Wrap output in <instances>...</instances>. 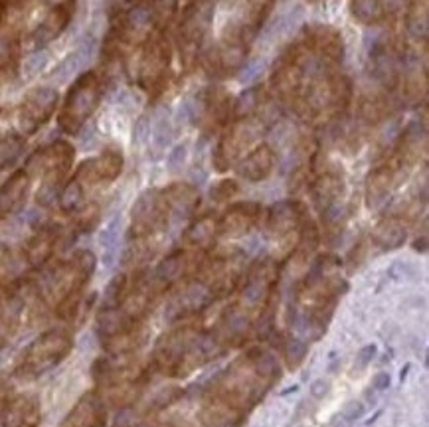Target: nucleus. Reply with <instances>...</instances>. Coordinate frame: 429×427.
<instances>
[{"label": "nucleus", "mask_w": 429, "mask_h": 427, "mask_svg": "<svg viewBox=\"0 0 429 427\" xmlns=\"http://www.w3.org/2000/svg\"><path fill=\"white\" fill-rule=\"evenodd\" d=\"M125 293H127V277L121 273L115 275L109 285L105 287L103 293V299H101V311H109V309H119L121 303L125 299Z\"/></svg>", "instance_id": "nucleus-32"}, {"label": "nucleus", "mask_w": 429, "mask_h": 427, "mask_svg": "<svg viewBox=\"0 0 429 427\" xmlns=\"http://www.w3.org/2000/svg\"><path fill=\"white\" fill-rule=\"evenodd\" d=\"M98 259L89 250H79L71 259L52 269L44 283L46 299L56 305V315L61 320L74 319L81 305V293L95 271Z\"/></svg>", "instance_id": "nucleus-1"}, {"label": "nucleus", "mask_w": 429, "mask_h": 427, "mask_svg": "<svg viewBox=\"0 0 429 427\" xmlns=\"http://www.w3.org/2000/svg\"><path fill=\"white\" fill-rule=\"evenodd\" d=\"M237 182L235 180H230V178H224L220 182H216L212 188H210V198L214 202H228L230 198H234L237 194Z\"/></svg>", "instance_id": "nucleus-38"}, {"label": "nucleus", "mask_w": 429, "mask_h": 427, "mask_svg": "<svg viewBox=\"0 0 429 427\" xmlns=\"http://www.w3.org/2000/svg\"><path fill=\"white\" fill-rule=\"evenodd\" d=\"M83 194H86V186L79 182L78 178L74 176L68 185L61 188L59 192V208L64 212H76L83 204Z\"/></svg>", "instance_id": "nucleus-31"}, {"label": "nucleus", "mask_w": 429, "mask_h": 427, "mask_svg": "<svg viewBox=\"0 0 429 427\" xmlns=\"http://www.w3.org/2000/svg\"><path fill=\"white\" fill-rule=\"evenodd\" d=\"M40 404L34 396H12L0 404V427H36Z\"/></svg>", "instance_id": "nucleus-14"}, {"label": "nucleus", "mask_w": 429, "mask_h": 427, "mask_svg": "<svg viewBox=\"0 0 429 427\" xmlns=\"http://www.w3.org/2000/svg\"><path fill=\"white\" fill-rule=\"evenodd\" d=\"M376 352H378V346H376V344H366L364 349L358 350V354H356V364H358V368L368 366L372 358L376 356Z\"/></svg>", "instance_id": "nucleus-42"}, {"label": "nucleus", "mask_w": 429, "mask_h": 427, "mask_svg": "<svg viewBox=\"0 0 429 427\" xmlns=\"http://www.w3.org/2000/svg\"><path fill=\"white\" fill-rule=\"evenodd\" d=\"M121 170H123V153L115 146H109L98 158H89L79 166L76 178L83 186L113 182L121 175Z\"/></svg>", "instance_id": "nucleus-11"}, {"label": "nucleus", "mask_w": 429, "mask_h": 427, "mask_svg": "<svg viewBox=\"0 0 429 427\" xmlns=\"http://www.w3.org/2000/svg\"><path fill=\"white\" fill-rule=\"evenodd\" d=\"M212 301H214V295L208 291L204 283H190L172 299L168 311H166V317H168V320H180L186 319V317H192L196 312L204 311Z\"/></svg>", "instance_id": "nucleus-15"}, {"label": "nucleus", "mask_w": 429, "mask_h": 427, "mask_svg": "<svg viewBox=\"0 0 429 427\" xmlns=\"http://www.w3.org/2000/svg\"><path fill=\"white\" fill-rule=\"evenodd\" d=\"M220 235L218 230V220L214 216H204L196 220L184 233V243L188 247H194L200 252H206L214 245L216 238Z\"/></svg>", "instance_id": "nucleus-26"}, {"label": "nucleus", "mask_w": 429, "mask_h": 427, "mask_svg": "<svg viewBox=\"0 0 429 427\" xmlns=\"http://www.w3.org/2000/svg\"><path fill=\"white\" fill-rule=\"evenodd\" d=\"M58 105V91L52 88H38L30 91L18 111V123L24 135H34L46 125Z\"/></svg>", "instance_id": "nucleus-8"}, {"label": "nucleus", "mask_w": 429, "mask_h": 427, "mask_svg": "<svg viewBox=\"0 0 429 427\" xmlns=\"http://www.w3.org/2000/svg\"><path fill=\"white\" fill-rule=\"evenodd\" d=\"M172 141V123L166 115H163L156 121L155 135H153V151L155 156H160V153L165 151L166 145Z\"/></svg>", "instance_id": "nucleus-36"}, {"label": "nucleus", "mask_w": 429, "mask_h": 427, "mask_svg": "<svg viewBox=\"0 0 429 427\" xmlns=\"http://www.w3.org/2000/svg\"><path fill=\"white\" fill-rule=\"evenodd\" d=\"M4 16V8H2V0H0V20Z\"/></svg>", "instance_id": "nucleus-51"}, {"label": "nucleus", "mask_w": 429, "mask_h": 427, "mask_svg": "<svg viewBox=\"0 0 429 427\" xmlns=\"http://www.w3.org/2000/svg\"><path fill=\"white\" fill-rule=\"evenodd\" d=\"M59 240V228L56 226H46L38 232L34 233L30 238V242L26 243V250H24V259L34 265V267H40L44 263L48 262L52 257V253L56 250Z\"/></svg>", "instance_id": "nucleus-22"}, {"label": "nucleus", "mask_w": 429, "mask_h": 427, "mask_svg": "<svg viewBox=\"0 0 429 427\" xmlns=\"http://www.w3.org/2000/svg\"><path fill=\"white\" fill-rule=\"evenodd\" d=\"M305 206L295 200H283L279 204H274L267 214V232L274 238H285L305 222Z\"/></svg>", "instance_id": "nucleus-17"}, {"label": "nucleus", "mask_w": 429, "mask_h": 427, "mask_svg": "<svg viewBox=\"0 0 429 427\" xmlns=\"http://www.w3.org/2000/svg\"><path fill=\"white\" fill-rule=\"evenodd\" d=\"M261 71H264V62H257L254 66H249L247 71H244L242 79H244V81H249V79H254L255 76H261Z\"/></svg>", "instance_id": "nucleus-46"}, {"label": "nucleus", "mask_w": 429, "mask_h": 427, "mask_svg": "<svg viewBox=\"0 0 429 427\" xmlns=\"http://www.w3.org/2000/svg\"><path fill=\"white\" fill-rule=\"evenodd\" d=\"M148 133H151V123H148V117L143 115L141 119H139L137 123H135V141H145L146 136H148Z\"/></svg>", "instance_id": "nucleus-44"}, {"label": "nucleus", "mask_w": 429, "mask_h": 427, "mask_svg": "<svg viewBox=\"0 0 429 427\" xmlns=\"http://www.w3.org/2000/svg\"><path fill=\"white\" fill-rule=\"evenodd\" d=\"M170 218L163 190H146L139 196L131 210V235L135 240H146L165 230Z\"/></svg>", "instance_id": "nucleus-6"}, {"label": "nucleus", "mask_w": 429, "mask_h": 427, "mask_svg": "<svg viewBox=\"0 0 429 427\" xmlns=\"http://www.w3.org/2000/svg\"><path fill=\"white\" fill-rule=\"evenodd\" d=\"M93 49H95V40L91 38V36H88V38L79 44L78 48L69 54L68 58L59 62L58 66H56V69L52 71V79L58 81V83H61V81H66V79H69L71 76H76L79 69L83 68L89 59L93 58Z\"/></svg>", "instance_id": "nucleus-25"}, {"label": "nucleus", "mask_w": 429, "mask_h": 427, "mask_svg": "<svg viewBox=\"0 0 429 427\" xmlns=\"http://www.w3.org/2000/svg\"><path fill=\"white\" fill-rule=\"evenodd\" d=\"M380 416H382V409H378V411H376V416H374V418H370V419H368V421H366V426H372V423H374L376 419L380 418Z\"/></svg>", "instance_id": "nucleus-48"}, {"label": "nucleus", "mask_w": 429, "mask_h": 427, "mask_svg": "<svg viewBox=\"0 0 429 427\" xmlns=\"http://www.w3.org/2000/svg\"><path fill=\"white\" fill-rule=\"evenodd\" d=\"M264 105V89L261 88H249L245 89L244 93L237 98L235 105L232 107L234 115L237 119H245V117H252L255 111H259Z\"/></svg>", "instance_id": "nucleus-30"}, {"label": "nucleus", "mask_w": 429, "mask_h": 427, "mask_svg": "<svg viewBox=\"0 0 429 427\" xmlns=\"http://www.w3.org/2000/svg\"><path fill=\"white\" fill-rule=\"evenodd\" d=\"M408 372H410V364H408V366H406V368L401 370V374H400V380H401V382H404V380H406V376H408Z\"/></svg>", "instance_id": "nucleus-49"}, {"label": "nucleus", "mask_w": 429, "mask_h": 427, "mask_svg": "<svg viewBox=\"0 0 429 427\" xmlns=\"http://www.w3.org/2000/svg\"><path fill=\"white\" fill-rule=\"evenodd\" d=\"M429 0H411L408 14H406V26L408 32L416 40L428 42L429 32V14H428Z\"/></svg>", "instance_id": "nucleus-29"}, {"label": "nucleus", "mask_w": 429, "mask_h": 427, "mask_svg": "<svg viewBox=\"0 0 429 427\" xmlns=\"http://www.w3.org/2000/svg\"><path fill=\"white\" fill-rule=\"evenodd\" d=\"M329 390H331V382H329V380H324V378L315 380V382L311 384V396L312 398L321 399L329 394Z\"/></svg>", "instance_id": "nucleus-43"}, {"label": "nucleus", "mask_w": 429, "mask_h": 427, "mask_svg": "<svg viewBox=\"0 0 429 427\" xmlns=\"http://www.w3.org/2000/svg\"><path fill=\"white\" fill-rule=\"evenodd\" d=\"M71 14H74V6H54V8H49L44 20L32 30V34L28 36L30 46L42 48L48 42L58 38L59 34L64 32V28L68 26Z\"/></svg>", "instance_id": "nucleus-19"}, {"label": "nucleus", "mask_w": 429, "mask_h": 427, "mask_svg": "<svg viewBox=\"0 0 429 427\" xmlns=\"http://www.w3.org/2000/svg\"><path fill=\"white\" fill-rule=\"evenodd\" d=\"M74 156L76 151L66 141H56L30 156L24 170L28 175H42V186L36 196L40 204L49 206L56 200V196H59L61 185L74 163Z\"/></svg>", "instance_id": "nucleus-2"}, {"label": "nucleus", "mask_w": 429, "mask_h": 427, "mask_svg": "<svg viewBox=\"0 0 429 427\" xmlns=\"http://www.w3.org/2000/svg\"><path fill=\"white\" fill-rule=\"evenodd\" d=\"M119 223L121 220L119 218H113L109 226L103 230L101 233V245H103V250H105V262L111 263V255L115 253V245H117V238H119Z\"/></svg>", "instance_id": "nucleus-37"}, {"label": "nucleus", "mask_w": 429, "mask_h": 427, "mask_svg": "<svg viewBox=\"0 0 429 427\" xmlns=\"http://www.w3.org/2000/svg\"><path fill=\"white\" fill-rule=\"evenodd\" d=\"M18 52L16 32L8 26H0V68H4Z\"/></svg>", "instance_id": "nucleus-35"}, {"label": "nucleus", "mask_w": 429, "mask_h": 427, "mask_svg": "<svg viewBox=\"0 0 429 427\" xmlns=\"http://www.w3.org/2000/svg\"><path fill=\"white\" fill-rule=\"evenodd\" d=\"M307 350H309V346H307L305 340H301L299 337H289L283 344V356L287 366L291 370L297 368L307 356Z\"/></svg>", "instance_id": "nucleus-34"}, {"label": "nucleus", "mask_w": 429, "mask_h": 427, "mask_svg": "<svg viewBox=\"0 0 429 427\" xmlns=\"http://www.w3.org/2000/svg\"><path fill=\"white\" fill-rule=\"evenodd\" d=\"M390 374L388 372H380V374H376V378L372 382V388L376 390V392H384V390L390 388Z\"/></svg>", "instance_id": "nucleus-45"}, {"label": "nucleus", "mask_w": 429, "mask_h": 427, "mask_svg": "<svg viewBox=\"0 0 429 427\" xmlns=\"http://www.w3.org/2000/svg\"><path fill=\"white\" fill-rule=\"evenodd\" d=\"M341 416L346 419V421H351V423L358 421V419L364 416V404H362V402H356V399H352V402H348V404L344 406Z\"/></svg>", "instance_id": "nucleus-41"}, {"label": "nucleus", "mask_w": 429, "mask_h": 427, "mask_svg": "<svg viewBox=\"0 0 429 427\" xmlns=\"http://www.w3.org/2000/svg\"><path fill=\"white\" fill-rule=\"evenodd\" d=\"M214 18V0H192L178 22V48L186 66H190L198 56L200 44Z\"/></svg>", "instance_id": "nucleus-5"}, {"label": "nucleus", "mask_w": 429, "mask_h": 427, "mask_svg": "<svg viewBox=\"0 0 429 427\" xmlns=\"http://www.w3.org/2000/svg\"><path fill=\"white\" fill-rule=\"evenodd\" d=\"M46 62H48V54H46V52H40V49L38 52H34L28 59H24V68H22L24 76H26V78H34V76L40 74L42 68L46 66Z\"/></svg>", "instance_id": "nucleus-39"}, {"label": "nucleus", "mask_w": 429, "mask_h": 427, "mask_svg": "<svg viewBox=\"0 0 429 427\" xmlns=\"http://www.w3.org/2000/svg\"><path fill=\"white\" fill-rule=\"evenodd\" d=\"M342 196H344L342 168H327L321 175L315 176L311 185V198L319 212L324 214L327 210L341 204Z\"/></svg>", "instance_id": "nucleus-13"}, {"label": "nucleus", "mask_w": 429, "mask_h": 427, "mask_svg": "<svg viewBox=\"0 0 429 427\" xmlns=\"http://www.w3.org/2000/svg\"><path fill=\"white\" fill-rule=\"evenodd\" d=\"M332 427H352V423H351V421H346V419L341 416V418L334 421V426H332Z\"/></svg>", "instance_id": "nucleus-47"}, {"label": "nucleus", "mask_w": 429, "mask_h": 427, "mask_svg": "<svg viewBox=\"0 0 429 427\" xmlns=\"http://www.w3.org/2000/svg\"><path fill=\"white\" fill-rule=\"evenodd\" d=\"M186 160V145H178L172 148V153L168 155V160H166V166L170 172H178Z\"/></svg>", "instance_id": "nucleus-40"}, {"label": "nucleus", "mask_w": 429, "mask_h": 427, "mask_svg": "<svg viewBox=\"0 0 429 427\" xmlns=\"http://www.w3.org/2000/svg\"><path fill=\"white\" fill-rule=\"evenodd\" d=\"M275 283H277V267L271 259L257 262L247 273L245 279L244 293H242V301L249 309L267 305L269 299L274 297Z\"/></svg>", "instance_id": "nucleus-10"}, {"label": "nucleus", "mask_w": 429, "mask_h": 427, "mask_svg": "<svg viewBox=\"0 0 429 427\" xmlns=\"http://www.w3.org/2000/svg\"><path fill=\"white\" fill-rule=\"evenodd\" d=\"M275 153L269 145L255 146L249 151L245 158L237 165V175L249 180V182H261L274 172Z\"/></svg>", "instance_id": "nucleus-21"}, {"label": "nucleus", "mask_w": 429, "mask_h": 427, "mask_svg": "<svg viewBox=\"0 0 429 427\" xmlns=\"http://www.w3.org/2000/svg\"><path fill=\"white\" fill-rule=\"evenodd\" d=\"M30 175L22 168L10 176L4 185L0 186V218H6L10 214L22 210V206L28 198Z\"/></svg>", "instance_id": "nucleus-20"}, {"label": "nucleus", "mask_w": 429, "mask_h": 427, "mask_svg": "<svg viewBox=\"0 0 429 427\" xmlns=\"http://www.w3.org/2000/svg\"><path fill=\"white\" fill-rule=\"evenodd\" d=\"M168 64H170L168 42L163 36H156L146 44L143 58H141V68H139L141 86L156 93V89H160L165 83Z\"/></svg>", "instance_id": "nucleus-9"}, {"label": "nucleus", "mask_w": 429, "mask_h": 427, "mask_svg": "<svg viewBox=\"0 0 429 427\" xmlns=\"http://www.w3.org/2000/svg\"><path fill=\"white\" fill-rule=\"evenodd\" d=\"M166 204L170 210V216L175 218H188L200 204V194L192 185H170L163 190Z\"/></svg>", "instance_id": "nucleus-23"}, {"label": "nucleus", "mask_w": 429, "mask_h": 427, "mask_svg": "<svg viewBox=\"0 0 429 427\" xmlns=\"http://www.w3.org/2000/svg\"><path fill=\"white\" fill-rule=\"evenodd\" d=\"M105 421H107V409L103 399L99 398L98 394L89 392L86 396H81V399L74 406L61 427H105Z\"/></svg>", "instance_id": "nucleus-18"}, {"label": "nucleus", "mask_w": 429, "mask_h": 427, "mask_svg": "<svg viewBox=\"0 0 429 427\" xmlns=\"http://www.w3.org/2000/svg\"><path fill=\"white\" fill-rule=\"evenodd\" d=\"M302 38L311 46L312 52L327 64V66H339L344 58V40L342 34L332 26L315 24L302 30Z\"/></svg>", "instance_id": "nucleus-12"}, {"label": "nucleus", "mask_w": 429, "mask_h": 427, "mask_svg": "<svg viewBox=\"0 0 429 427\" xmlns=\"http://www.w3.org/2000/svg\"><path fill=\"white\" fill-rule=\"evenodd\" d=\"M259 216H261V206L257 204V202L234 204L224 214L222 220H218L220 235H225V238H242L245 233L252 232V228L259 222Z\"/></svg>", "instance_id": "nucleus-16"}, {"label": "nucleus", "mask_w": 429, "mask_h": 427, "mask_svg": "<svg viewBox=\"0 0 429 427\" xmlns=\"http://www.w3.org/2000/svg\"><path fill=\"white\" fill-rule=\"evenodd\" d=\"M101 93L103 91H101V81H99L98 74L88 71V74L79 76L76 83L69 88L68 98L64 101L61 113L58 117L61 131H66L68 135H76L89 117L93 115V111L98 109Z\"/></svg>", "instance_id": "nucleus-4"}, {"label": "nucleus", "mask_w": 429, "mask_h": 427, "mask_svg": "<svg viewBox=\"0 0 429 427\" xmlns=\"http://www.w3.org/2000/svg\"><path fill=\"white\" fill-rule=\"evenodd\" d=\"M406 226L398 220V218H388V220H382L374 232H372V240L380 245L382 250H398L400 245L406 242Z\"/></svg>", "instance_id": "nucleus-28"}, {"label": "nucleus", "mask_w": 429, "mask_h": 427, "mask_svg": "<svg viewBox=\"0 0 429 427\" xmlns=\"http://www.w3.org/2000/svg\"><path fill=\"white\" fill-rule=\"evenodd\" d=\"M24 148V139L14 133L0 135V172L10 165H14V160L18 158L20 153Z\"/></svg>", "instance_id": "nucleus-33"}, {"label": "nucleus", "mask_w": 429, "mask_h": 427, "mask_svg": "<svg viewBox=\"0 0 429 427\" xmlns=\"http://www.w3.org/2000/svg\"><path fill=\"white\" fill-rule=\"evenodd\" d=\"M261 129H264V125L254 121L252 117H245L242 121H237V123L222 136V141L216 145V170H218V172H225L235 158L242 155V151L252 145L255 139H259Z\"/></svg>", "instance_id": "nucleus-7"}, {"label": "nucleus", "mask_w": 429, "mask_h": 427, "mask_svg": "<svg viewBox=\"0 0 429 427\" xmlns=\"http://www.w3.org/2000/svg\"><path fill=\"white\" fill-rule=\"evenodd\" d=\"M74 349V337L68 330L52 329L32 340L20 356L16 374L24 378H36L56 368Z\"/></svg>", "instance_id": "nucleus-3"}, {"label": "nucleus", "mask_w": 429, "mask_h": 427, "mask_svg": "<svg viewBox=\"0 0 429 427\" xmlns=\"http://www.w3.org/2000/svg\"><path fill=\"white\" fill-rule=\"evenodd\" d=\"M186 267H188V255L184 252H175L170 253L168 257H165L160 265L156 267L155 275H153V281L155 285L165 291L166 287H170L172 283L178 281L182 275H184Z\"/></svg>", "instance_id": "nucleus-27"}, {"label": "nucleus", "mask_w": 429, "mask_h": 427, "mask_svg": "<svg viewBox=\"0 0 429 427\" xmlns=\"http://www.w3.org/2000/svg\"><path fill=\"white\" fill-rule=\"evenodd\" d=\"M394 175H396V168L388 163L370 170V175L366 178V204H368V208H378V206L384 204V200L388 198L392 185H394Z\"/></svg>", "instance_id": "nucleus-24"}, {"label": "nucleus", "mask_w": 429, "mask_h": 427, "mask_svg": "<svg viewBox=\"0 0 429 427\" xmlns=\"http://www.w3.org/2000/svg\"><path fill=\"white\" fill-rule=\"evenodd\" d=\"M299 390V386H291V388H287L285 392H281V396H287V394H293V392H297Z\"/></svg>", "instance_id": "nucleus-50"}]
</instances>
